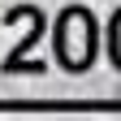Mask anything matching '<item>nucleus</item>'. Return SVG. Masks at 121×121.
<instances>
[{
  "label": "nucleus",
  "instance_id": "f257e3e1",
  "mask_svg": "<svg viewBox=\"0 0 121 121\" xmlns=\"http://www.w3.org/2000/svg\"><path fill=\"white\" fill-rule=\"evenodd\" d=\"M56 48H60V60L69 69H82L91 56H95V22H91L86 9H69L56 26Z\"/></svg>",
  "mask_w": 121,
  "mask_h": 121
},
{
  "label": "nucleus",
  "instance_id": "f03ea898",
  "mask_svg": "<svg viewBox=\"0 0 121 121\" xmlns=\"http://www.w3.org/2000/svg\"><path fill=\"white\" fill-rule=\"evenodd\" d=\"M112 56L121 60V13H117V22H112Z\"/></svg>",
  "mask_w": 121,
  "mask_h": 121
}]
</instances>
